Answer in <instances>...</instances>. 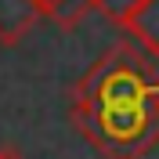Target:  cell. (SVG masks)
Instances as JSON below:
<instances>
[{
	"label": "cell",
	"instance_id": "cell-6",
	"mask_svg": "<svg viewBox=\"0 0 159 159\" xmlns=\"http://www.w3.org/2000/svg\"><path fill=\"white\" fill-rule=\"evenodd\" d=\"M0 159H25L18 148H0Z\"/></svg>",
	"mask_w": 159,
	"mask_h": 159
},
{
	"label": "cell",
	"instance_id": "cell-5",
	"mask_svg": "<svg viewBox=\"0 0 159 159\" xmlns=\"http://www.w3.org/2000/svg\"><path fill=\"white\" fill-rule=\"evenodd\" d=\"M138 4L141 0H98V7L94 11H101L109 22H116V25H127V18L138 11Z\"/></svg>",
	"mask_w": 159,
	"mask_h": 159
},
{
	"label": "cell",
	"instance_id": "cell-3",
	"mask_svg": "<svg viewBox=\"0 0 159 159\" xmlns=\"http://www.w3.org/2000/svg\"><path fill=\"white\" fill-rule=\"evenodd\" d=\"M123 29L134 36V43H141L148 51L152 58H159V0H141Z\"/></svg>",
	"mask_w": 159,
	"mask_h": 159
},
{
	"label": "cell",
	"instance_id": "cell-2",
	"mask_svg": "<svg viewBox=\"0 0 159 159\" xmlns=\"http://www.w3.org/2000/svg\"><path fill=\"white\" fill-rule=\"evenodd\" d=\"M47 18L40 0H0V43L15 47L36 29V22Z\"/></svg>",
	"mask_w": 159,
	"mask_h": 159
},
{
	"label": "cell",
	"instance_id": "cell-1",
	"mask_svg": "<svg viewBox=\"0 0 159 159\" xmlns=\"http://www.w3.org/2000/svg\"><path fill=\"white\" fill-rule=\"evenodd\" d=\"M72 127L101 159H145L159 145V58L116 43L72 87Z\"/></svg>",
	"mask_w": 159,
	"mask_h": 159
},
{
	"label": "cell",
	"instance_id": "cell-4",
	"mask_svg": "<svg viewBox=\"0 0 159 159\" xmlns=\"http://www.w3.org/2000/svg\"><path fill=\"white\" fill-rule=\"evenodd\" d=\"M94 7H98V0H54V7H51L47 18L54 22L58 29H72V25H80Z\"/></svg>",
	"mask_w": 159,
	"mask_h": 159
}]
</instances>
